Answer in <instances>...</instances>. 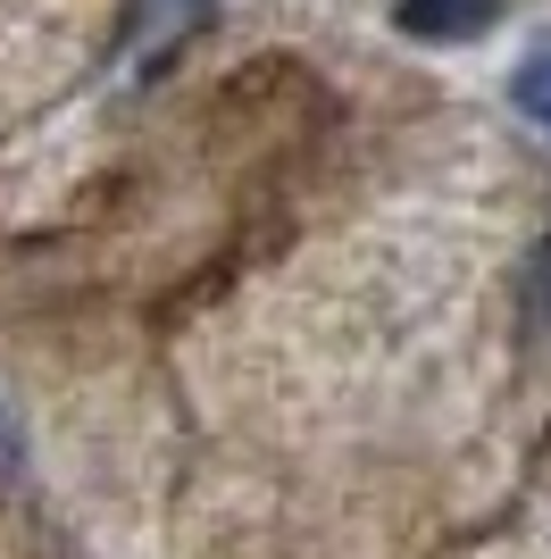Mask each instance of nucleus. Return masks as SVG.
I'll list each match as a JSON object with an SVG mask.
<instances>
[{
    "instance_id": "nucleus-1",
    "label": "nucleus",
    "mask_w": 551,
    "mask_h": 559,
    "mask_svg": "<svg viewBox=\"0 0 551 559\" xmlns=\"http://www.w3.org/2000/svg\"><path fill=\"white\" fill-rule=\"evenodd\" d=\"M392 17H401L410 43H477L493 25V0H401Z\"/></svg>"
},
{
    "instance_id": "nucleus-2",
    "label": "nucleus",
    "mask_w": 551,
    "mask_h": 559,
    "mask_svg": "<svg viewBox=\"0 0 551 559\" xmlns=\"http://www.w3.org/2000/svg\"><path fill=\"white\" fill-rule=\"evenodd\" d=\"M509 100H518L535 126H551V43H535L527 59H518V75H509Z\"/></svg>"
},
{
    "instance_id": "nucleus-3",
    "label": "nucleus",
    "mask_w": 551,
    "mask_h": 559,
    "mask_svg": "<svg viewBox=\"0 0 551 559\" xmlns=\"http://www.w3.org/2000/svg\"><path fill=\"white\" fill-rule=\"evenodd\" d=\"M25 467V443H17V418H9V409H0V485H9V476H17Z\"/></svg>"
}]
</instances>
